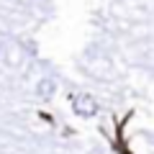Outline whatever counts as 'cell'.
Returning a JSON list of instances; mask_svg holds the SVG:
<instances>
[{
	"instance_id": "6da1fadb",
	"label": "cell",
	"mask_w": 154,
	"mask_h": 154,
	"mask_svg": "<svg viewBox=\"0 0 154 154\" xmlns=\"http://www.w3.org/2000/svg\"><path fill=\"white\" fill-rule=\"evenodd\" d=\"M72 110H75L80 118H93V116L98 113V100L90 93H80V95L72 98Z\"/></svg>"
},
{
	"instance_id": "7a4b0ae2",
	"label": "cell",
	"mask_w": 154,
	"mask_h": 154,
	"mask_svg": "<svg viewBox=\"0 0 154 154\" xmlns=\"http://www.w3.org/2000/svg\"><path fill=\"white\" fill-rule=\"evenodd\" d=\"M54 93H57V82L51 80V77H44V80H38V82H36V95H38V98L49 100Z\"/></svg>"
}]
</instances>
